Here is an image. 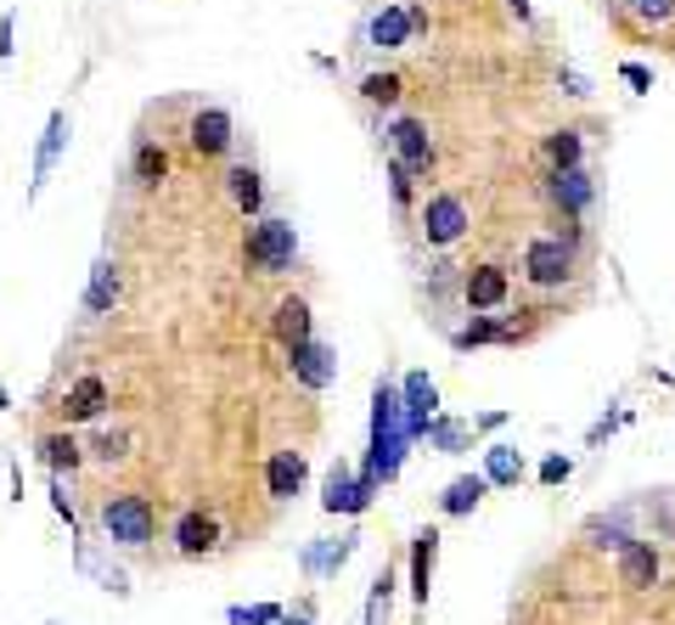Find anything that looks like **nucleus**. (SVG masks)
I'll return each mask as SVG.
<instances>
[{"mask_svg": "<svg viewBox=\"0 0 675 625\" xmlns=\"http://www.w3.org/2000/svg\"><path fill=\"white\" fill-rule=\"evenodd\" d=\"M293 259H298V232H293V220H259L248 243H243V266L259 271V277H282L293 271Z\"/></svg>", "mask_w": 675, "mask_h": 625, "instance_id": "f257e3e1", "label": "nucleus"}, {"mask_svg": "<svg viewBox=\"0 0 675 625\" xmlns=\"http://www.w3.org/2000/svg\"><path fill=\"white\" fill-rule=\"evenodd\" d=\"M101 530H108V541H119V547H147L152 530H158V513H152L147 497L124 490V497L101 502Z\"/></svg>", "mask_w": 675, "mask_h": 625, "instance_id": "f03ea898", "label": "nucleus"}, {"mask_svg": "<svg viewBox=\"0 0 675 625\" xmlns=\"http://www.w3.org/2000/svg\"><path fill=\"white\" fill-rule=\"evenodd\" d=\"M467 225H472V215H467V204H462L456 192H433L428 204H422V215H417V232H422L428 248H451V243H462Z\"/></svg>", "mask_w": 675, "mask_h": 625, "instance_id": "7ed1b4c3", "label": "nucleus"}, {"mask_svg": "<svg viewBox=\"0 0 675 625\" xmlns=\"http://www.w3.org/2000/svg\"><path fill=\"white\" fill-rule=\"evenodd\" d=\"M574 243L568 237H535L529 248H524V277L535 282V287H563L568 277H574Z\"/></svg>", "mask_w": 675, "mask_h": 625, "instance_id": "20e7f679", "label": "nucleus"}, {"mask_svg": "<svg viewBox=\"0 0 675 625\" xmlns=\"http://www.w3.org/2000/svg\"><path fill=\"white\" fill-rule=\"evenodd\" d=\"M231 136H236V124L225 108H197L192 124H186V142L197 158H225L231 152Z\"/></svg>", "mask_w": 675, "mask_h": 625, "instance_id": "39448f33", "label": "nucleus"}, {"mask_svg": "<svg viewBox=\"0 0 675 625\" xmlns=\"http://www.w3.org/2000/svg\"><path fill=\"white\" fill-rule=\"evenodd\" d=\"M389 147H394V158H400L412 175H428V170H433V136H428L422 119H394Z\"/></svg>", "mask_w": 675, "mask_h": 625, "instance_id": "423d86ee", "label": "nucleus"}, {"mask_svg": "<svg viewBox=\"0 0 675 625\" xmlns=\"http://www.w3.org/2000/svg\"><path fill=\"white\" fill-rule=\"evenodd\" d=\"M287 367H293V378H298L304 389H327V383L338 378V355H332L327 344H316V339H304V344L287 350Z\"/></svg>", "mask_w": 675, "mask_h": 625, "instance_id": "0eeeda50", "label": "nucleus"}, {"mask_svg": "<svg viewBox=\"0 0 675 625\" xmlns=\"http://www.w3.org/2000/svg\"><path fill=\"white\" fill-rule=\"evenodd\" d=\"M62 147H68V108H51V119H46V130H40V152H34L28 197H40V192H46V181H51V170H57Z\"/></svg>", "mask_w": 675, "mask_h": 625, "instance_id": "6e6552de", "label": "nucleus"}, {"mask_svg": "<svg viewBox=\"0 0 675 625\" xmlns=\"http://www.w3.org/2000/svg\"><path fill=\"white\" fill-rule=\"evenodd\" d=\"M214 547H220V518H214V513L192 507V513L175 518V552H181V557H209Z\"/></svg>", "mask_w": 675, "mask_h": 625, "instance_id": "1a4fd4ad", "label": "nucleus"}, {"mask_svg": "<svg viewBox=\"0 0 675 625\" xmlns=\"http://www.w3.org/2000/svg\"><path fill=\"white\" fill-rule=\"evenodd\" d=\"M506 293H513V277H506L501 266H472V271L462 277V299H467L472 310H501Z\"/></svg>", "mask_w": 675, "mask_h": 625, "instance_id": "9d476101", "label": "nucleus"}, {"mask_svg": "<svg viewBox=\"0 0 675 625\" xmlns=\"http://www.w3.org/2000/svg\"><path fill=\"white\" fill-rule=\"evenodd\" d=\"M57 412H62L68 429H74V422H96L101 412H108V383H101L96 372H85L74 389L62 394V406H57Z\"/></svg>", "mask_w": 675, "mask_h": 625, "instance_id": "9b49d317", "label": "nucleus"}, {"mask_svg": "<svg viewBox=\"0 0 675 625\" xmlns=\"http://www.w3.org/2000/svg\"><path fill=\"white\" fill-rule=\"evenodd\" d=\"M547 192H552V204H557L568 220H580V215L591 209V197H597V186H591V175L580 170V163H574V170H552Z\"/></svg>", "mask_w": 675, "mask_h": 625, "instance_id": "f8f14e48", "label": "nucleus"}, {"mask_svg": "<svg viewBox=\"0 0 675 625\" xmlns=\"http://www.w3.org/2000/svg\"><path fill=\"white\" fill-rule=\"evenodd\" d=\"M417 35H412V17H405V7H383V12H371L366 23V46L371 51H405Z\"/></svg>", "mask_w": 675, "mask_h": 625, "instance_id": "ddd939ff", "label": "nucleus"}, {"mask_svg": "<svg viewBox=\"0 0 675 625\" xmlns=\"http://www.w3.org/2000/svg\"><path fill=\"white\" fill-rule=\"evenodd\" d=\"M265 490H270V502H293L298 490H304V456L298 451H277L265 463Z\"/></svg>", "mask_w": 675, "mask_h": 625, "instance_id": "4468645a", "label": "nucleus"}, {"mask_svg": "<svg viewBox=\"0 0 675 625\" xmlns=\"http://www.w3.org/2000/svg\"><path fill=\"white\" fill-rule=\"evenodd\" d=\"M653 580H659V552H653L648 541H625V547H619V586L648 591Z\"/></svg>", "mask_w": 675, "mask_h": 625, "instance_id": "2eb2a0df", "label": "nucleus"}, {"mask_svg": "<svg viewBox=\"0 0 675 625\" xmlns=\"http://www.w3.org/2000/svg\"><path fill=\"white\" fill-rule=\"evenodd\" d=\"M113 305H119V266H113V259H96L90 287H85V310L90 316H108Z\"/></svg>", "mask_w": 675, "mask_h": 625, "instance_id": "dca6fc26", "label": "nucleus"}, {"mask_svg": "<svg viewBox=\"0 0 675 625\" xmlns=\"http://www.w3.org/2000/svg\"><path fill=\"white\" fill-rule=\"evenodd\" d=\"M277 339H282L287 350L310 339V305H304L298 293H287V299L277 305Z\"/></svg>", "mask_w": 675, "mask_h": 625, "instance_id": "f3484780", "label": "nucleus"}, {"mask_svg": "<svg viewBox=\"0 0 675 625\" xmlns=\"http://www.w3.org/2000/svg\"><path fill=\"white\" fill-rule=\"evenodd\" d=\"M40 456L51 463V474H74V468L85 463V445H79L74 434H68V429H57V434L40 440Z\"/></svg>", "mask_w": 675, "mask_h": 625, "instance_id": "a211bd4d", "label": "nucleus"}, {"mask_svg": "<svg viewBox=\"0 0 675 625\" xmlns=\"http://www.w3.org/2000/svg\"><path fill=\"white\" fill-rule=\"evenodd\" d=\"M225 186H231V204H236V209H243V215H259L265 186H259V170H254V163H236V170L225 175Z\"/></svg>", "mask_w": 675, "mask_h": 625, "instance_id": "6ab92c4d", "label": "nucleus"}, {"mask_svg": "<svg viewBox=\"0 0 675 625\" xmlns=\"http://www.w3.org/2000/svg\"><path fill=\"white\" fill-rule=\"evenodd\" d=\"M484 490H490L484 474H467V479H456V485L445 490V497H439V507H445L451 518H462V513H472V507L484 502Z\"/></svg>", "mask_w": 675, "mask_h": 625, "instance_id": "aec40b11", "label": "nucleus"}, {"mask_svg": "<svg viewBox=\"0 0 675 625\" xmlns=\"http://www.w3.org/2000/svg\"><path fill=\"white\" fill-rule=\"evenodd\" d=\"M433 552H439V536L422 530L412 541V591H417V603H428V580H433Z\"/></svg>", "mask_w": 675, "mask_h": 625, "instance_id": "412c9836", "label": "nucleus"}, {"mask_svg": "<svg viewBox=\"0 0 675 625\" xmlns=\"http://www.w3.org/2000/svg\"><path fill=\"white\" fill-rule=\"evenodd\" d=\"M547 163H552V170H574V163H580V130H574V124L552 130V136H547Z\"/></svg>", "mask_w": 675, "mask_h": 625, "instance_id": "4be33fe9", "label": "nucleus"}, {"mask_svg": "<svg viewBox=\"0 0 675 625\" xmlns=\"http://www.w3.org/2000/svg\"><path fill=\"white\" fill-rule=\"evenodd\" d=\"M169 175V152L158 147V142H142V147H135V181H142V186H158Z\"/></svg>", "mask_w": 675, "mask_h": 625, "instance_id": "5701e85b", "label": "nucleus"}, {"mask_svg": "<svg viewBox=\"0 0 675 625\" xmlns=\"http://www.w3.org/2000/svg\"><path fill=\"white\" fill-rule=\"evenodd\" d=\"M400 74H366L360 79V102H371V108H394L400 102Z\"/></svg>", "mask_w": 675, "mask_h": 625, "instance_id": "b1692460", "label": "nucleus"}, {"mask_svg": "<svg viewBox=\"0 0 675 625\" xmlns=\"http://www.w3.org/2000/svg\"><path fill=\"white\" fill-rule=\"evenodd\" d=\"M490 339H513V327H501L495 316H479L472 327H462L456 333V350H472V344H490Z\"/></svg>", "mask_w": 675, "mask_h": 625, "instance_id": "393cba45", "label": "nucleus"}, {"mask_svg": "<svg viewBox=\"0 0 675 625\" xmlns=\"http://www.w3.org/2000/svg\"><path fill=\"white\" fill-rule=\"evenodd\" d=\"M327 507H332V513H338V507L355 513V507H366V490H355L349 474H332V479H327Z\"/></svg>", "mask_w": 675, "mask_h": 625, "instance_id": "a878e982", "label": "nucleus"}, {"mask_svg": "<svg viewBox=\"0 0 675 625\" xmlns=\"http://www.w3.org/2000/svg\"><path fill=\"white\" fill-rule=\"evenodd\" d=\"M586 541H591V547H602V552H608V547L619 552L630 536H625V524H619V518H591V524H586Z\"/></svg>", "mask_w": 675, "mask_h": 625, "instance_id": "bb28decb", "label": "nucleus"}, {"mask_svg": "<svg viewBox=\"0 0 675 625\" xmlns=\"http://www.w3.org/2000/svg\"><path fill=\"white\" fill-rule=\"evenodd\" d=\"M518 474H524V463H518V451H506V445H495L490 451V485H518Z\"/></svg>", "mask_w": 675, "mask_h": 625, "instance_id": "cd10ccee", "label": "nucleus"}, {"mask_svg": "<svg viewBox=\"0 0 675 625\" xmlns=\"http://www.w3.org/2000/svg\"><path fill=\"white\" fill-rule=\"evenodd\" d=\"M625 7L648 23V28H664V23H675V0H625Z\"/></svg>", "mask_w": 675, "mask_h": 625, "instance_id": "c85d7f7f", "label": "nucleus"}, {"mask_svg": "<svg viewBox=\"0 0 675 625\" xmlns=\"http://www.w3.org/2000/svg\"><path fill=\"white\" fill-rule=\"evenodd\" d=\"M389 192H394V204H400V209H405V204H412V197H417V175L405 170L400 158H389Z\"/></svg>", "mask_w": 675, "mask_h": 625, "instance_id": "c756f323", "label": "nucleus"}, {"mask_svg": "<svg viewBox=\"0 0 675 625\" xmlns=\"http://www.w3.org/2000/svg\"><path fill=\"white\" fill-rule=\"evenodd\" d=\"M282 620V609H231V625H270Z\"/></svg>", "mask_w": 675, "mask_h": 625, "instance_id": "7c9ffc66", "label": "nucleus"}, {"mask_svg": "<svg viewBox=\"0 0 675 625\" xmlns=\"http://www.w3.org/2000/svg\"><path fill=\"white\" fill-rule=\"evenodd\" d=\"M568 474H574L568 456H547V463H540V479H547V485H563Z\"/></svg>", "mask_w": 675, "mask_h": 625, "instance_id": "2f4dec72", "label": "nucleus"}, {"mask_svg": "<svg viewBox=\"0 0 675 625\" xmlns=\"http://www.w3.org/2000/svg\"><path fill=\"white\" fill-rule=\"evenodd\" d=\"M0 57H7V62L17 57V17H12V12L0 17Z\"/></svg>", "mask_w": 675, "mask_h": 625, "instance_id": "473e14b6", "label": "nucleus"}, {"mask_svg": "<svg viewBox=\"0 0 675 625\" xmlns=\"http://www.w3.org/2000/svg\"><path fill=\"white\" fill-rule=\"evenodd\" d=\"M619 74H625V85H636V90H653V74H648V69H641V62H625V69H619Z\"/></svg>", "mask_w": 675, "mask_h": 625, "instance_id": "72a5a7b5", "label": "nucleus"}, {"mask_svg": "<svg viewBox=\"0 0 675 625\" xmlns=\"http://www.w3.org/2000/svg\"><path fill=\"white\" fill-rule=\"evenodd\" d=\"M405 17H412V35H428V7H422V0H412V7H405Z\"/></svg>", "mask_w": 675, "mask_h": 625, "instance_id": "f704fd0d", "label": "nucleus"}, {"mask_svg": "<svg viewBox=\"0 0 675 625\" xmlns=\"http://www.w3.org/2000/svg\"><path fill=\"white\" fill-rule=\"evenodd\" d=\"M96 456H101V463H113V456H124V440H113V434L96 440Z\"/></svg>", "mask_w": 675, "mask_h": 625, "instance_id": "c9c22d12", "label": "nucleus"}, {"mask_svg": "<svg viewBox=\"0 0 675 625\" xmlns=\"http://www.w3.org/2000/svg\"><path fill=\"white\" fill-rule=\"evenodd\" d=\"M557 85H563L568 96H591V85H586L580 74H557Z\"/></svg>", "mask_w": 675, "mask_h": 625, "instance_id": "e433bc0d", "label": "nucleus"}, {"mask_svg": "<svg viewBox=\"0 0 675 625\" xmlns=\"http://www.w3.org/2000/svg\"><path fill=\"white\" fill-rule=\"evenodd\" d=\"M506 7H513V17H518V23H529V17H535V7H529V0H506Z\"/></svg>", "mask_w": 675, "mask_h": 625, "instance_id": "4c0bfd02", "label": "nucleus"}, {"mask_svg": "<svg viewBox=\"0 0 675 625\" xmlns=\"http://www.w3.org/2000/svg\"><path fill=\"white\" fill-rule=\"evenodd\" d=\"M287 625H310V620H287Z\"/></svg>", "mask_w": 675, "mask_h": 625, "instance_id": "58836bf2", "label": "nucleus"}]
</instances>
